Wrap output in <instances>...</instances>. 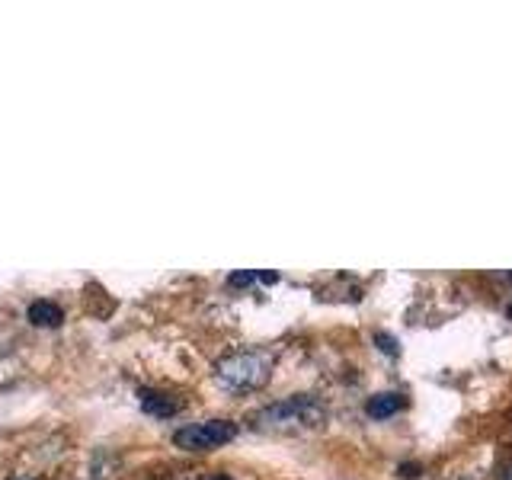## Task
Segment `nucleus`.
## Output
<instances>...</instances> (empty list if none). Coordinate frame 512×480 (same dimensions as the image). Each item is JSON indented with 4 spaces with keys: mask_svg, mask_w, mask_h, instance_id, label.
<instances>
[{
    "mask_svg": "<svg viewBox=\"0 0 512 480\" xmlns=\"http://www.w3.org/2000/svg\"><path fill=\"white\" fill-rule=\"evenodd\" d=\"M327 420V407L317 397L298 394L269 404L260 413H253V426L266 432H295V429H314Z\"/></svg>",
    "mask_w": 512,
    "mask_h": 480,
    "instance_id": "nucleus-1",
    "label": "nucleus"
},
{
    "mask_svg": "<svg viewBox=\"0 0 512 480\" xmlns=\"http://www.w3.org/2000/svg\"><path fill=\"white\" fill-rule=\"evenodd\" d=\"M272 378V352L240 349L215 365V381L228 391H260Z\"/></svg>",
    "mask_w": 512,
    "mask_h": 480,
    "instance_id": "nucleus-2",
    "label": "nucleus"
},
{
    "mask_svg": "<svg viewBox=\"0 0 512 480\" xmlns=\"http://www.w3.org/2000/svg\"><path fill=\"white\" fill-rule=\"evenodd\" d=\"M237 439V423L231 420H205V423H189L173 432V445L183 452H212V448L228 445Z\"/></svg>",
    "mask_w": 512,
    "mask_h": 480,
    "instance_id": "nucleus-3",
    "label": "nucleus"
},
{
    "mask_svg": "<svg viewBox=\"0 0 512 480\" xmlns=\"http://www.w3.org/2000/svg\"><path fill=\"white\" fill-rule=\"evenodd\" d=\"M404 407H407L404 394H397V391H381V394H375V397H368L365 413L372 416V420H391V416L400 413Z\"/></svg>",
    "mask_w": 512,
    "mask_h": 480,
    "instance_id": "nucleus-4",
    "label": "nucleus"
},
{
    "mask_svg": "<svg viewBox=\"0 0 512 480\" xmlns=\"http://www.w3.org/2000/svg\"><path fill=\"white\" fill-rule=\"evenodd\" d=\"M141 407H144V413L167 420V416H173L176 410H180V400L170 397V394H160V391H141Z\"/></svg>",
    "mask_w": 512,
    "mask_h": 480,
    "instance_id": "nucleus-5",
    "label": "nucleus"
},
{
    "mask_svg": "<svg viewBox=\"0 0 512 480\" xmlns=\"http://www.w3.org/2000/svg\"><path fill=\"white\" fill-rule=\"evenodd\" d=\"M29 320L36 327H58L64 320V311L58 308V304L52 301H32L29 304Z\"/></svg>",
    "mask_w": 512,
    "mask_h": 480,
    "instance_id": "nucleus-6",
    "label": "nucleus"
},
{
    "mask_svg": "<svg viewBox=\"0 0 512 480\" xmlns=\"http://www.w3.org/2000/svg\"><path fill=\"white\" fill-rule=\"evenodd\" d=\"M253 282H279L276 272H234V276H228V285H237V288H244V285H253Z\"/></svg>",
    "mask_w": 512,
    "mask_h": 480,
    "instance_id": "nucleus-7",
    "label": "nucleus"
},
{
    "mask_svg": "<svg viewBox=\"0 0 512 480\" xmlns=\"http://www.w3.org/2000/svg\"><path fill=\"white\" fill-rule=\"evenodd\" d=\"M375 343H378V349L384 352V356H400V343H397V336L375 333Z\"/></svg>",
    "mask_w": 512,
    "mask_h": 480,
    "instance_id": "nucleus-8",
    "label": "nucleus"
},
{
    "mask_svg": "<svg viewBox=\"0 0 512 480\" xmlns=\"http://www.w3.org/2000/svg\"><path fill=\"white\" fill-rule=\"evenodd\" d=\"M500 480H512V461L506 464V468L500 471Z\"/></svg>",
    "mask_w": 512,
    "mask_h": 480,
    "instance_id": "nucleus-9",
    "label": "nucleus"
},
{
    "mask_svg": "<svg viewBox=\"0 0 512 480\" xmlns=\"http://www.w3.org/2000/svg\"><path fill=\"white\" fill-rule=\"evenodd\" d=\"M212 480H234V477H231V474H215Z\"/></svg>",
    "mask_w": 512,
    "mask_h": 480,
    "instance_id": "nucleus-10",
    "label": "nucleus"
},
{
    "mask_svg": "<svg viewBox=\"0 0 512 480\" xmlns=\"http://www.w3.org/2000/svg\"><path fill=\"white\" fill-rule=\"evenodd\" d=\"M10 480H36V477H26V474H16V477H10Z\"/></svg>",
    "mask_w": 512,
    "mask_h": 480,
    "instance_id": "nucleus-11",
    "label": "nucleus"
},
{
    "mask_svg": "<svg viewBox=\"0 0 512 480\" xmlns=\"http://www.w3.org/2000/svg\"><path fill=\"white\" fill-rule=\"evenodd\" d=\"M506 314H509V317H512V304H509V308H506Z\"/></svg>",
    "mask_w": 512,
    "mask_h": 480,
    "instance_id": "nucleus-12",
    "label": "nucleus"
}]
</instances>
